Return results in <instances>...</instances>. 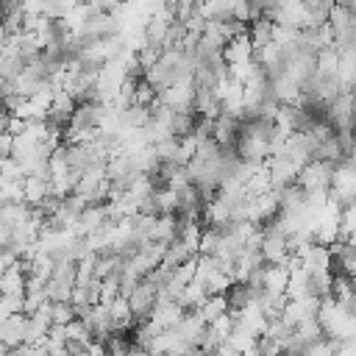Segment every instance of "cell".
<instances>
[{"label":"cell","mask_w":356,"mask_h":356,"mask_svg":"<svg viewBox=\"0 0 356 356\" xmlns=\"http://www.w3.org/2000/svg\"><path fill=\"white\" fill-rule=\"evenodd\" d=\"M334 170H337V164L312 159V161L300 170V175H298L295 184H298L306 195H312V192H328V189L334 186Z\"/></svg>","instance_id":"1"},{"label":"cell","mask_w":356,"mask_h":356,"mask_svg":"<svg viewBox=\"0 0 356 356\" xmlns=\"http://www.w3.org/2000/svg\"><path fill=\"white\" fill-rule=\"evenodd\" d=\"M273 31H275V22H273L270 17H259V19H253V22H250L248 36H250L253 47H256V50H261V47H267V44L273 42Z\"/></svg>","instance_id":"12"},{"label":"cell","mask_w":356,"mask_h":356,"mask_svg":"<svg viewBox=\"0 0 356 356\" xmlns=\"http://www.w3.org/2000/svg\"><path fill=\"white\" fill-rule=\"evenodd\" d=\"M47 197H53V189H50V178L47 175H31L25 178V203L39 209Z\"/></svg>","instance_id":"9"},{"label":"cell","mask_w":356,"mask_h":356,"mask_svg":"<svg viewBox=\"0 0 356 356\" xmlns=\"http://www.w3.org/2000/svg\"><path fill=\"white\" fill-rule=\"evenodd\" d=\"M231 284H234V278H231L225 270H214V273L209 275V281H206V292H209V295H225V292L231 289Z\"/></svg>","instance_id":"19"},{"label":"cell","mask_w":356,"mask_h":356,"mask_svg":"<svg viewBox=\"0 0 356 356\" xmlns=\"http://www.w3.org/2000/svg\"><path fill=\"white\" fill-rule=\"evenodd\" d=\"M11 150H14V136L11 134H0V156L11 159Z\"/></svg>","instance_id":"21"},{"label":"cell","mask_w":356,"mask_h":356,"mask_svg":"<svg viewBox=\"0 0 356 356\" xmlns=\"http://www.w3.org/2000/svg\"><path fill=\"white\" fill-rule=\"evenodd\" d=\"M159 106H167L172 111H195V83L192 81H175L172 86L161 89L156 97Z\"/></svg>","instance_id":"2"},{"label":"cell","mask_w":356,"mask_h":356,"mask_svg":"<svg viewBox=\"0 0 356 356\" xmlns=\"http://www.w3.org/2000/svg\"><path fill=\"white\" fill-rule=\"evenodd\" d=\"M231 309H228V298L225 295H209L206 298V303L197 309V314L206 320V325L209 323H214L217 317H222V314H228Z\"/></svg>","instance_id":"15"},{"label":"cell","mask_w":356,"mask_h":356,"mask_svg":"<svg viewBox=\"0 0 356 356\" xmlns=\"http://www.w3.org/2000/svg\"><path fill=\"white\" fill-rule=\"evenodd\" d=\"M284 356H303V353H284Z\"/></svg>","instance_id":"26"},{"label":"cell","mask_w":356,"mask_h":356,"mask_svg":"<svg viewBox=\"0 0 356 356\" xmlns=\"http://www.w3.org/2000/svg\"><path fill=\"white\" fill-rule=\"evenodd\" d=\"M317 72L320 75H337L339 72V50L334 44L317 53Z\"/></svg>","instance_id":"17"},{"label":"cell","mask_w":356,"mask_h":356,"mask_svg":"<svg viewBox=\"0 0 356 356\" xmlns=\"http://www.w3.org/2000/svg\"><path fill=\"white\" fill-rule=\"evenodd\" d=\"M222 58H225V64H245V61H253V58H256V47H253V42H250V36H248V33L234 36V39L222 47Z\"/></svg>","instance_id":"6"},{"label":"cell","mask_w":356,"mask_h":356,"mask_svg":"<svg viewBox=\"0 0 356 356\" xmlns=\"http://www.w3.org/2000/svg\"><path fill=\"white\" fill-rule=\"evenodd\" d=\"M25 325H28V314H11L0 323V342L14 350L19 345H25Z\"/></svg>","instance_id":"5"},{"label":"cell","mask_w":356,"mask_h":356,"mask_svg":"<svg viewBox=\"0 0 356 356\" xmlns=\"http://www.w3.org/2000/svg\"><path fill=\"white\" fill-rule=\"evenodd\" d=\"M50 314H53V325H67V323H72L78 317L75 309H72V303H53L50 306Z\"/></svg>","instance_id":"20"},{"label":"cell","mask_w":356,"mask_h":356,"mask_svg":"<svg viewBox=\"0 0 356 356\" xmlns=\"http://www.w3.org/2000/svg\"><path fill=\"white\" fill-rule=\"evenodd\" d=\"M350 100H353V108H356V86H350Z\"/></svg>","instance_id":"24"},{"label":"cell","mask_w":356,"mask_h":356,"mask_svg":"<svg viewBox=\"0 0 356 356\" xmlns=\"http://www.w3.org/2000/svg\"><path fill=\"white\" fill-rule=\"evenodd\" d=\"M217 356H242V353H236V350H234L231 345H222V348L217 350Z\"/></svg>","instance_id":"22"},{"label":"cell","mask_w":356,"mask_h":356,"mask_svg":"<svg viewBox=\"0 0 356 356\" xmlns=\"http://www.w3.org/2000/svg\"><path fill=\"white\" fill-rule=\"evenodd\" d=\"M337 0H303V11H306V19H309V28L312 25H328V17L334 11Z\"/></svg>","instance_id":"11"},{"label":"cell","mask_w":356,"mask_h":356,"mask_svg":"<svg viewBox=\"0 0 356 356\" xmlns=\"http://www.w3.org/2000/svg\"><path fill=\"white\" fill-rule=\"evenodd\" d=\"M184 314H186V309H184L178 300H167V298H159L147 320H150V323H153L159 331H170V328H175V325L181 323V317H184Z\"/></svg>","instance_id":"3"},{"label":"cell","mask_w":356,"mask_h":356,"mask_svg":"<svg viewBox=\"0 0 356 356\" xmlns=\"http://www.w3.org/2000/svg\"><path fill=\"white\" fill-rule=\"evenodd\" d=\"M175 334H178L181 339H186L192 348H200L203 334H206V320H203L197 312H186V314L181 317V323L175 325Z\"/></svg>","instance_id":"7"},{"label":"cell","mask_w":356,"mask_h":356,"mask_svg":"<svg viewBox=\"0 0 356 356\" xmlns=\"http://www.w3.org/2000/svg\"><path fill=\"white\" fill-rule=\"evenodd\" d=\"M28 286V261H17L0 273V295H25Z\"/></svg>","instance_id":"4"},{"label":"cell","mask_w":356,"mask_h":356,"mask_svg":"<svg viewBox=\"0 0 356 356\" xmlns=\"http://www.w3.org/2000/svg\"><path fill=\"white\" fill-rule=\"evenodd\" d=\"M206 298H209L206 286H203V284H197V281H192V284H186V286H184V292H181L178 303H181L186 312H197V309L206 303Z\"/></svg>","instance_id":"14"},{"label":"cell","mask_w":356,"mask_h":356,"mask_svg":"<svg viewBox=\"0 0 356 356\" xmlns=\"http://www.w3.org/2000/svg\"><path fill=\"white\" fill-rule=\"evenodd\" d=\"M353 295H356V281H353Z\"/></svg>","instance_id":"28"},{"label":"cell","mask_w":356,"mask_h":356,"mask_svg":"<svg viewBox=\"0 0 356 356\" xmlns=\"http://www.w3.org/2000/svg\"><path fill=\"white\" fill-rule=\"evenodd\" d=\"M225 298H228V309H231V312H239V309H245V306L253 300V292H250V286H248V284L234 281V284H231V289L225 292Z\"/></svg>","instance_id":"16"},{"label":"cell","mask_w":356,"mask_h":356,"mask_svg":"<svg viewBox=\"0 0 356 356\" xmlns=\"http://www.w3.org/2000/svg\"><path fill=\"white\" fill-rule=\"evenodd\" d=\"M175 239H178V214H159L150 231V242L170 245Z\"/></svg>","instance_id":"10"},{"label":"cell","mask_w":356,"mask_h":356,"mask_svg":"<svg viewBox=\"0 0 356 356\" xmlns=\"http://www.w3.org/2000/svg\"><path fill=\"white\" fill-rule=\"evenodd\" d=\"M192 356H217V353H209V350H200V348H197Z\"/></svg>","instance_id":"23"},{"label":"cell","mask_w":356,"mask_h":356,"mask_svg":"<svg viewBox=\"0 0 356 356\" xmlns=\"http://www.w3.org/2000/svg\"><path fill=\"white\" fill-rule=\"evenodd\" d=\"M150 356H167V353H150Z\"/></svg>","instance_id":"27"},{"label":"cell","mask_w":356,"mask_h":356,"mask_svg":"<svg viewBox=\"0 0 356 356\" xmlns=\"http://www.w3.org/2000/svg\"><path fill=\"white\" fill-rule=\"evenodd\" d=\"M3 320H6V312H3V309H0V323H3Z\"/></svg>","instance_id":"25"},{"label":"cell","mask_w":356,"mask_h":356,"mask_svg":"<svg viewBox=\"0 0 356 356\" xmlns=\"http://www.w3.org/2000/svg\"><path fill=\"white\" fill-rule=\"evenodd\" d=\"M156 203H159V214H178V192L164 186L156 189Z\"/></svg>","instance_id":"18"},{"label":"cell","mask_w":356,"mask_h":356,"mask_svg":"<svg viewBox=\"0 0 356 356\" xmlns=\"http://www.w3.org/2000/svg\"><path fill=\"white\" fill-rule=\"evenodd\" d=\"M261 286L273 295H286L289 286V267L286 264H264L261 270Z\"/></svg>","instance_id":"8"},{"label":"cell","mask_w":356,"mask_h":356,"mask_svg":"<svg viewBox=\"0 0 356 356\" xmlns=\"http://www.w3.org/2000/svg\"><path fill=\"white\" fill-rule=\"evenodd\" d=\"M195 259V253L181 242V239H175V242H170L167 245V253H164V261H161V267H167V270H175V267H181V264H186V261H192Z\"/></svg>","instance_id":"13"}]
</instances>
